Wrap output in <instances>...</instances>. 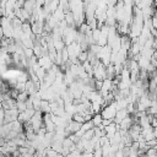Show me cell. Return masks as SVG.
<instances>
[{
	"instance_id": "cell-18",
	"label": "cell",
	"mask_w": 157,
	"mask_h": 157,
	"mask_svg": "<svg viewBox=\"0 0 157 157\" xmlns=\"http://www.w3.org/2000/svg\"><path fill=\"white\" fill-rule=\"evenodd\" d=\"M66 157H81V152H78V151L76 150V151H74V152H70Z\"/></svg>"
},
{
	"instance_id": "cell-10",
	"label": "cell",
	"mask_w": 157,
	"mask_h": 157,
	"mask_svg": "<svg viewBox=\"0 0 157 157\" xmlns=\"http://www.w3.org/2000/svg\"><path fill=\"white\" fill-rule=\"evenodd\" d=\"M85 132L86 131H88V130H92V129H94V124H93V121L92 120H90V121H86V123H83L82 124V128H81Z\"/></svg>"
},
{
	"instance_id": "cell-3",
	"label": "cell",
	"mask_w": 157,
	"mask_h": 157,
	"mask_svg": "<svg viewBox=\"0 0 157 157\" xmlns=\"http://www.w3.org/2000/svg\"><path fill=\"white\" fill-rule=\"evenodd\" d=\"M101 29V37H99V40H98V45L101 47H105L108 45V34H109V26L104 25Z\"/></svg>"
},
{
	"instance_id": "cell-12",
	"label": "cell",
	"mask_w": 157,
	"mask_h": 157,
	"mask_svg": "<svg viewBox=\"0 0 157 157\" xmlns=\"http://www.w3.org/2000/svg\"><path fill=\"white\" fill-rule=\"evenodd\" d=\"M16 108H17V110H18L20 113H22V112H26V110H27V105H26V102H21V101H17V103H16Z\"/></svg>"
},
{
	"instance_id": "cell-15",
	"label": "cell",
	"mask_w": 157,
	"mask_h": 157,
	"mask_svg": "<svg viewBox=\"0 0 157 157\" xmlns=\"http://www.w3.org/2000/svg\"><path fill=\"white\" fill-rule=\"evenodd\" d=\"M28 98H29V94H28L27 92H22V93H20V94H18V97H17V99H16V101L26 102V101H27Z\"/></svg>"
},
{
	"instance_id": "cell-1",
	"label": "cell",
	"mask_w": 157,
	"mask_h": 157,
	"mask_svg": "<svg viewBox=\"0 0 157 157\" xmlns=\"http://www.w3.org/2000/svg\"><path fill=\"white\" fill-rule=\"evenodd\" d=\"M118 113V109H117V102L114 101L113 103L108 104L107 107H104L101 112V115L103 117V119H109V120H114L115 115Z\"/></svg>"
},
{
	"instance_id": "cell-19",
	"label": "cell",
	"mask_w": 157,
	"mask_h": 157,
	"mask_svg": "<svg viewBox=\"0 0 157 157\" xmlns=\"http://www.w3.org/2000/svg\"><path fill=\"white\" fill-rule=\"evenodd\" d=\"M18 151H20L21 155H26V153H28V147H26V146H23V147H18Z\"/></svg>"
},
{
	"instance_id": "cell-17",
	"label": "cell",
	"mask_w": 157,
	"mask_h": 157,
	"mask_svg": "<svg viewBox=\"0 0 157 157\" xmlns=\"http://www.w3.org/2000/svg\"><path fill=\"white\" fill-rule=\"evenodd\" d=\"M10 94H11V98H13V99H17V97H18L20 92H18L16 88H11V91H10Z\"/></svg>"
},
{
	"instance_id": "cell-20",
	"label": "cell",
	"mask_w": 157,
	"mask_h": 157,
	"mask_svg": "<svg viewBox=\"0 0 157 157\" xmlns=\"http://www.w3.org/2000/svg\"><path fill=\"white\" fill-rule=\"evenodd\" d=\"M151 20H152V26H153V28L157 29V13H155V16H153Z\"/></svg>"
},
{
	"instance_id": "cell-2",
	"label": "cell",
	"mask_w": 157,
	"mask_h": 157,
	"mask_svg": "<svg viewBox=\"0 0 157 157\" xmlns=\"http://www.w3.org/2000/svg\"><path fill=\"white\" fill-rule=\"evenodd\" d=\"M93 78L98 81L107 80V67L102 64V61L98 65L93 66Z\"/></svg>"
},
{
	"instance_id": "cell-22",
	"label": "cell",
	"mask_w": 157,
	"mask_h": 157,
	"mask_svg": "<svg viewBox=\"0 0 157 157\" xmlns=\"http://www.w3.org/2000/svg\"><path fill=\"white\" fill-rule=\"evenodd\" d=\"M82 157H94V156H93V152H86L85 151L82 153Z\"/></svg>"
},
{
	"instance_id": "cell-7",
	"label": "cell",
	"mask_w": 157,
	"mask_h": 157,
	"mask_svg": "<svg viewBox=\"0 0 157 157\" xmlns=\"http://www.w3.org/2000/svg\"><path fill=\"white\" fill-rule=\"evenodd\" d=\"M36 6H37V4H36L34 0H28V1H25V6H23V9H25L26 11H28V12L32 15L33 11H34V9H36Z\"/></svg>"
},
{
	"instance_id": "cell-4",
	"label": "cell",
	"mask_w": 157,
	"mask_h": 157,
	"mask_svg": "<svg viewBox=\"0 0 157 157\" xmlns=\"http://www.w3.org/2000/svg\"><path fill=\"white\" fill-rule=\"evenodd\" d=\"M104 130H105V132H107V137H108V140H112L113 137H114V135L118 132V125L115 124V123H112L109 126H107V128H104Z\"/></svg>"
},
{
	"instance_id": "cell-11",
	"label": "cell",
	"mask_w": 157,
	"mask_h": 157,
	"mask_svg": "<svg viewBox=\"0 0 157 157\" xmlns=\"http://www.w3.org/2000/svg\"><path fill=\"white\" fill-rule=\"evenodd\" d=\"M99 37H101V29L99 28H96L92 31V38L94 40L96 44H98V40H99Z\"/></svg>"
},
{
	"instance_id": "cell-13",
	"label": "cell",
	"mask_w": 157,
	"mask_h": 157,
	"mask_svg": "<svg viewBox=\"0 0 157 157\" xmlns=\"http://www.w3.org/2000/svg\"><path fill=\"white\" fill-rule=\"evenodd\" d=\"M93 137H94V129L86 131V132H85V135L82 136V140H87V141H90V140H92Z\"/></svg>"
},
{
	"instance_id": "cell-16",
	"label": "cell",
	"mask_w": 157,
	"mask_h": 157,
	"mask_svg": "<svg viewBox=\"0 0 157 157\" xmlns=\"http://www.w3.org/2000/svg\"><path fill=\"white\" fill-rule=\"evenodd\" d=\"M72 120H74V121H77V123H80V124H83V123H86V121H85V118H83L81 114H78V113H77V114H75V115L72 117Z\"/></svg>"
},
{
	"instance_id": "cell-8",
	"label": "cell",
	"mask_w": 157,
	"mask_h": 157,
	"mask_svg": "<svg viewBox=\"0 0 157 157\" xmlns=\"http://www.w3.org/2000/svg\"><path fill=\"white\" fill-rule=\"evenodd\" d=\"M52 150H54L55 152L63 155V142L61 141H54L52 144Z\"/></svg>"
},
{
	"instance_id": "cell-24",
	"label": "cell",
	"mask_w": 157,
	"mask_h": 157,
	"mask_svg": "<svg viewBox=\"0 0 157 157\" xmlns=\"http://www.w3.org/2000/svg\"><path fill=\"white\" fill-rule=\"evenodd\" d=\"M146 157H157V155H152V156H146Z\"/></svg>"
},
{
	"instance_id": "cell-21",
	"label": "cell",
	"mask_w": 157,
	"mask_h": 157,
	"mask_svg": "<svg viewBox=\"0 0 157 157\" xmlns=\"http://www.w3.org/2000/svg\"><path fill=\"white\" fill-rule=\"evenodd\" d=\"M151 125H152V128L155 129V128H157V115H155L153 117V119H152V121H151Z\"/></svg>"
},
{
	"instance_id": "cell-5",
	"label": "cell",
	"mask_w": 157,
	"mask_h": 157,
	"mask_svg": "<svg viewBox=\"0 0 157 157\" xmlns=\"http://www.w3.org/2000/svg\"><path fill=\"white\" fill-rule=\"evenodd\" d=\"M130 114H129V112H128V109H123V110H118V113H117V115H115V118H114V120H113V123H115V124H120L125 118H128Z\"/></svg>"
},
{
	"instance_id": "cell-6",
	"label": "cell",
	"mask_w": 157,
	"mask_h": 157,
	"mask_svg": "<svg viewBox=\"0 0 157 157\" xmlns=\"http://www.w3.org/2000/svg\"><path fill=\"white\" fill-rule=\"evenodd\" d=\"M119 125H120V129H121V130H124V131H129V130L131 129V126L134 125V120H132V118L129 115V117L125 118Z\"/></svg>"
},
{
	"instance_id": "cell-14",
	"label": "cell",
	"mask_w": 157,
	"mask_h": 157,
	"mask_svg": "<svg viewBox=\"0 0 157 157\" xmlns=\"http://www.w3.org/2000/svg\"><path fill=\"white\" fill-rule=\"evenodd\" d=\"M45 156H47V157H59L60 153L55 152V151L52 150V147H50V148H47V150H45Z\"/></svg>"
},
{
	"instance_id": "cell-25",
	"label": "cell",
	"mask_w": 157,
	"mask_h": 157,
	"mask_svg": "<svg viewBox=\"0 0 157 157\" xmlns=\"http://www.w3.org/2000/svg\"><path fill=\"white\" fill-rule=\"evenodd\" d=\"M144 157H146V156H144Z\"/></svg>"
},
{
	"instance_id": "cell-23",
	"label": "cell",
	"mask_w": 157,
	"mask_h": 157,
	"mask_svg": "<svg viewBox=\"0 0 157 157\" xmlns=\"http://www.w3.org/2000/svg\"><path fill=\"white\" fill-rule=\"evenodd\" d=\"M153 134H155V137L157 139V128H155V129H153Z\"/></svg>"
},
{
	"instance_id": "cell-9",
	"label": "cell",
	"mask_w": 157,
	"mask_h": 157,
	"mask_svg": "<svg viewBox=\"0 0 157 157\" xmlns=\"http://www.w3.org/2000/svg\"><path fill=\"white\" fill-rule=\"evenodd\" d=\"M92 121H93V124H94V128L101 126V125H102V121H103V117L101 115V113H99V114H94L93 118H92Z\"/></svg>"
}]
</instances>
